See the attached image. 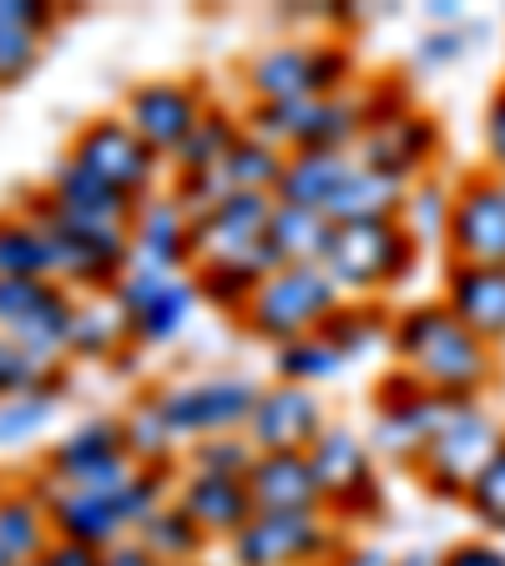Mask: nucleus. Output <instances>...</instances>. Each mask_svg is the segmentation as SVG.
I'll return each mask as SVG.
<instances>
[{"label": "nucleus", "mask_w": 505, "mask_h": 566, "mask_svg": "<svg viewBox=\"0 0 505 566\" xmlns=\"http://www.w3.org/2000/svg\"><path fill=\"white\" fill-rule=\"evenodd\" d=\"M389 354L404 375L445 400H485L501 375V349L475 339L445 308V298H410L389 318Z\"/></svg>", "instance_id": "1"}, {"label": "nucleus", "mask_w": 505, "mask_h": 566, "mask_svg": "<svg viewBox=\"0 0 505 566\" xmlns=\"http://www.w3.org/2000/svg\"><path fill=\"white\" fill-rule=\"evenodd\" d=\"M31 481H35V491H41V501H46L51 536L106 556L112 546L137 536V526L152 516L157 506L172 501L177 471L131 465L122 481H106V485H51V481H41V475H31Z\"/></svg>", "instance_id": "2"}, {"label": "nucleus", "mask_w": 505, "mask_h": 566, "mask_svg": "<svg viewBox=\"0 0 505 566\" xmlns=\"http://www.w3.org/2000/svg\"><path fill=\"white\" fill-rule=\"evenodd\" d=\"M238 82L248 106H288L354 92L365 71L344 35H278L238 61Z\"/></svg>", "instance_id": "3"}, {"label": "nucleus", "mask_w": 505, "mask_h": 566, "mask_svg": "<svg viewBox=\"0 0 505 566\" xmlns=\"http://www.w3.org/2000/svg\"><path fill=\"white\" fill-rule=\"evenodd\" d=\"M25 212L35 223L46 228L51 238V279L66 283L71 294L96 298V294H112L122 279L131 273V238L127 223H96V218H71V212L51 208L46 192L41 188H25L21 198Z\"/></svg>", "instance_id": "4"}, {"label": "nucleus", "mask_w": 505, "mask_h": 566, "mask_svg": "<svg viewBox=\"0 0 505 566\" xmlns=\"http://www.w3.org/2000/svg\"><path fill=\"white\" fill-rule=\"evenodd\" d=\"M324 273L344 289V298H379L394 294L420 269V243L400 218L385 223H334L324 243Z\"/></svg>", "instance_id": "5"}, {"label": "nucleus", "mask_w": 505, "mask_h": 566, "mask_svg": "<svg viewBox=\"0 0 505 566\" xmlns=\"http://www.w3.org/2000/svg\"><path fill=\"white\" fill-rule=\"evenodd\" d=\"M259 379L243 369H208V375L167 379V385H147V400L157 405L162 424L182 450L212 436H238L248 430V415L259 400Z\"/></svg>", "instance_id": "6"}, {"label": "nucleus", "mask_w": 505, "mask_h": 566, "mask_svg": "<svg viewBox=\"0 0 505 566\" xmlns=\"http://www.w3.org/2000/svg\"><path fill=\"white\" fill-rule=\"evenodd\" d=\"M339 304H344V289L324 273V263H283V269H273L259 283V294L243 308L238 329L248 339L278 349V344H294L304 334H318L324 318Z\"/></svg>", "instance_id": "7"}, {"label": "nucleus", "mask_w": 505, "mask_h": 566, "mask_svg": "<svg viewBox=\"0 0 505 566\" xmlns=\"http://www.w3.org/2000/svg\"><path fill=\"white\" fill-rule=\"evenodd\" d=\"M505 440V420L491 410L485 400H460L445 415L430 446L420 450V460L410 465V475L420 481L424 495L435 501H460L465 506V491L475 485V475L491 465V455Z\"/></svg>", "instance_id": "8"}, {"label": "nucleus", "mask_w": 505, "mask_h": 566, "mask_svg": "<svg viewBox=\"0 0 505 566\" xmlns=\"http://www.w3.org/2000/svg\"><path fill=\"white\" fill-rule=\"evenodd\" d=\"M308 465L324 491V511L339 526H375L389 511V491L379 475V455L369 450V436H359L354 424H329L318 446L308 450Z\"/></svg>", "instance_id": "9"}, {"label": "nucleus", "mask_w": 505, "mask_h": 566, "mask_svg": "<svg viewBox=\"0 0 505 566\" xmlns=\"http://www.w3.org/2000/svg\"><path fill=\"white\" fill-rule=\"evenodd\" d=\"M455 405L460 400H445L435 389H424L420 379L404 375L400 365L379 369L375 385H369V430H365L369 450H375L379 460H389V465H404V471H410Z\"/></svg>", "instance_id": "10"}, {"label": "nucleus", "mask_w": 505, "mask_h": 566, "mask_svg": "<svg viewBox=\"0 0 505 566\" xmlns=\"http://www.w3.org/2000/svg\"><path fill=\"white\" fill-rule=\"evenodd\" d=\"M243 127L283 153H359L369 122L354 86L344 96H318V102L243 106Z\"/></svg>", "instance_id": "11"}, {"label": "nucleus", "mask_w": 505, "mask_h": 566, "mask_svg": "<svg viewBox=\"0 0 505 566\" xmlns=\"http://www.w3.org/2000/svg\"><path fill=\"white\" fill-rule=\"evenodd\" d=\"M66 157L82 163L92 177H102L112 192H122L131 208L157 198V192H162V177H167V163L122 122V112H96V117H86L82 127L71 132Z\"/></svg>", "instance_id": "12"}, {"label": "nucleus", "mask_w": 505, "mask_h": 566, "mask_svg": "<svg viewBox=\"0 0 505 566\" xmlns=\"http://www.w3.org/2000/svg\"><path fill=\"white\" fill-rule=\"evenodd\" d=\"M349 546V526H339L329 511H308V516L259 511L228 542V566H339Z\"/></svg>", "instance_id": "13"}, {"label": "nucleus", "mask_w": 505, "mask_h": 566, "mask_svg": "<svg viewBox=\"0 0 505 566\" xmlns=\"http://www.w3.org/2000/svg\"><path fill=\"white\" fill-rule=\"evenodd\" d=\"M82 294H71L56 279H11L0 283V334L21 344L41 365H71V324H76Z\"/></svg>", "instance_id": "14"}, {"label": "nucleus", "mask_w": 505, "mask_h": 566, "mask_svg": "<svg viewBox=\"0 0 505 566\" xmlns=\"http://www.w3.org/2000/svg\"><path fill=\"white\" fill-rule=\"evenodd\" d=\"M269 218L273 198H263V192H233V198L212 202L208 212L192 218V269L198 263H228V269L269 279L278 269L269 248Z\"/></svg>", "instance_id": "15"}, {"label": "nucleus", "mask_w": 505, "mask_h": 566, "mask_svg": "<svg viewBox=\"0 0 505 566\" xmlns=\"http://www.w3.org/2000/svg\"><path fill=\"white\" fill-rule=\"evenodd\" d=\"M122 324H127L131 349H167L188 334L192 314H198V289L192 273H152V269H131L127 279L112 289Z\"/></svg>", "instance_id": "16"}, {"label": "nucleus", "mask_w": 505, "mask_h": 566, "mask_svg": "<svg viewBox=\"0 0 505 566\" xmlns=\"http://www.w3.org/2000/svg\"><path fill=\"white\" fill-rule=\"evenodd\" d=\"M208 106H212V92L202 76H147V82L122 92L117 112L162 163H172L177 147L208 117Z\"/></svg>", "instance_id": "17"}, {"label": "nucleus", "mask_w": 505, "mask_h": 566, "mask_svg": "<svg viewBox=\"0 0 505 566\" xmlns=\"http://www.w3.org/2000/svg\"><path fill=\"white\" fill-rule=\"evenodd\" d=\"M445 263H481L505 269V177L491 167L450 177V228H445Z\"/></svg>", "instance_id": "18"}, {"label": "nucleus", "mask_w": 505, "mask_h": 566, "mask_svg": "<svg viewBox=\"0 0 505 566\" xmlns=\"http://www.w3.org/2000/svg\"><path fill=\"white\" fill-rule=\"evenodd\" d=\"M137 460L127 450V430H122V415H82L76 424H66L41 460L31 465V475L51 485H106L122 481Z\"/></svg>", "instance_id": "19"}, {"label": "nucleus", "mask_w": 505, "mask_h": 566, "mask_svg": "<svg viewBox=\"0 0 505 566\" xmlns=\"http://www.w3.org/2000/svg\"><path fill=\"white\" fill-rule=\"evenodd\" d=\"M329 424H334L329 405H324L318 389L269 379V385L259 389V400H253V415H248L243 436L253 440L259 455H308Z\"/></svg>", "instance_id": "20"}, {"label": "nucleus", "mask_w": 505, "mask_h": 566, "mask_svg": "<svg viewBox=\"0 0 505 566\" xmlns=\"http://www.w3.org/2000/svg\"><path fill=\"white\" fill-rule=\"evenodd\" d=\"M440 153H445V127H440L435 112L414 106V112H404V117L369 127L354 157H359L365 167H379V172H389L394 182L410 188V182H420V177L440 172L435 167Z\"/></svg>", "instance_id": "21"}, {"label": "nucleus", "mask_w": 505, "mask_h": 566, "mask_svg": "<svg viewBox=\"0 0 505 566\" xmlns=\"http://www.w3.org/2000/svg\"><path fill=\"white\" fill-rule=\"evenodd\" d=\"M127 238H131V269L192 273V212L167 188L131 208Z\"/></svg>", "instance_id": "22"}, {"label": "nucleus", "mask_w": 505, "mask_h": 566, "mask_svg": "<svg viewBox=\"0 0 505 566\" xmlns=\"http://www.w3.org/2000/svg\"><path fill=\"white\" fill-rule=\"evenodd\" d=\"M445 308L491 349H505V269H481V263H445L440 279Z\"/></svg>", "instance_id": "23"}, {"label": "nucleus", "mask_w": 505, "mask_h": 566, "mask_svg": "<svg viewBox=\"0 0 505 566\" xmlns=\"http://www.w3.org/2000/svg\"><path fill=\"white\" fill-rule=\"evenodd\" d=\"M56 25L61 6L51 0H0V92L31 82Z\"/></svg>", "instance_id": "24"}, {"label": "nucleus", "mask_w": 505, "mask_h": 566, "mask_svg": "<svg viewBox=\"0 0 505 566\" xmlns=\"http://www.w3.org/2000/svg\"><path fill=\"white\" fill-rule=\"evenodd\" d=\"M172 501L198 521V531L208 542H223V546L259 516L253 495H248V481H218V475H198V471H177Z\"/></svg>", "instance_id": "25"}, {"label": "nucleus", "mask_w": 505, "mask_h": 566, "mask_svg": "<svg viewBox=\"0 0 505 566\" xmlns=\"http://www.w3.org/2000/svg\"><path fill=\"white\" fill-rule=\"evenodd\" d=\"M51 542L56 536H51V516L35 481L31 475H6L0 481V556L11 566H35Z\"/></svg>", "instance_id": "26"}, {"label": "nucleus", "mask_w": 505, "mask_h": 566, "mask_svg": "<svg viewBox=\"0 0 505 566\" xmlns=\"http://www.w3.org/2000/svg\"><path fill=\"white\" fill-rule=\"evenodd\" d=\"M248 495L253 506L269 516H308L324 511V491L308 465V455H259L253 475H248Z\"/></svg>", "instance_id": "27"}, {"label": "nucleus", "mask_w": 505, "mask_h": 566, "mask_svg": "<svg viewBox=\"0 0 505 566\" xmlns=\"http://www.w3.org/2000/svg\"><path fill=\"white\" fill-rule=\"evenodd\" d=\"M354 167L359 157L354 153H288L283 163V177H278V202H294V208H308V212H324L329 218L339 192L349 188Z\"/></svg>", "instance_id": "28"}, {"label": "nucleus", "mask_w": 505, "mask_h": 566, "mask_svg": "<svg viewBox=\"0 0 505 566\" xmlns=\"http://www.w3.org/2000/svg\"><path fill=\"white\" fill-rule=\"evenodd\" d=\"M46 192L51 208L71 212V218H96V223H131V202L122 192H112L102 177H92L82 163H71L66 153L46 167V177L35 182Z\"/></svg>", "instance_id": "29"}, {"label": "nucleus", "mask_w": 505, "mask_h": 566, "mask_svg": "<svg viewBox=\"0 0 505 566\" xmlns=\"http://www.w3.org/2000/svg\"><path fill=\"white\" fill-rule=\"evenodd\" d=\"M389 318L394 308L379 304V298H344L329 318H324V339L344 354V365H359L375 349H389Z\"/></svg>", "instance_id": "30"}, {"label": "nucleus", "mask_w": 505, "mask_h": 566, "mask_svg": "<svg viewBox=\"0 0 505 566\" xmlns=\"http://www.w3.org/2000/svg\"><path fill=\"white\" fill-rule=\"evenodd\" d=\"M66 395H71V365H56L41 389L0 405V450L31 446V440L46 436L51 420H56V410L66 405Z\"/></svg>", "instance_id": "31"}, {"label": "nucleus", "mask_w": 505, "mask_h": 566, "mask_svg": "<svg viewBox=\"0 0 505 566\" xmlns=\"http://www.w3.org/2000/svg\"><path fill=\"white\" fill-rule=\"evenodd\" d=\"M51 238L21 202L0 208V283L11 279H51Z\"/></svg>", "instance_id": "32"}, {"label": "nucleus", "mask_w": 505, "mask_h": 566, "mask_svg": "<svg viewBox=\"0 0 505 566\" xmlns=\"http://www.w3.org/2000/svg\"><path fill=\"white\" fill-rule=\"evenodd\" d=\"M122 349H131V339H127V324H122L117 304L106 294L82 298L76 324H71L66 359L71 365H112V359H122Z\"/></svg>", "instance_id": "33"}, {"label": "nucleus", "mask_w": 505, "mask_h": 566, "mask_svg": "<svg viewBox=\"0 0 505 566\" xmlns=\"http://www.w3.org/2000/svg\"><path fill=\"white\" fill-rule=\"evenodd\" d=\"M238 137H243V112H233V106H223V102H212L208 117L198 122V132H192V137L177 147L172 163H167V177L218 172V163L233 153Z\"/></svg>", "instance_id": "34"}, {"label": "nucleus", "mask_w": 505, "mask_h": 566, "mask_svg": "<svg viewBox=\"0 0 505 566\" xmlns=\"http://www.w3.org/2000/svg\"><path fill=\"white\" fill-rule=\"evenodd\" d=\"M283 163H288L283 147H273V142L253 137V132L243 127V137L233 142V153L218 163V182H223L228 198H233V192H263V198H273V192H278V177H283Z\"/></svg>", "instance_id": "35"}, {"label": "nucleus", "mask_w": 505, "mask_h": 566, "mask_svg": "<svg viewBox=\"0 0 505 566\" xmlns=\"http://www.w3.org/2000/svg\"><path fill=\"white\" fill-rule=\"evenodd\" d=\"M137 542L147 546V552L157 556L162 566H192L208 556V536L198 531V521L188 516V511L177 506V501H167V506H157L152 516L137 526Z\"/></svg>", "instance_id": "36"}, {"label": "nucleus", "mask_w": 505, "mask_h": 566, "mask_svg": "<svg viewBox=\"0 0 505 566\" xmlns=\"http://www.w3.org/2000/svg\"><path fill=\"white\" fill-rule=\"evenodd\" d=\"M329 218L324 212H308L294 208V202H278L273 198V218H269V248L273 259L283 263H318L324 259V243H329Z\"/></svg>", "instance_id": "37"}, {"label": "nucleus", "mask_w": 505, "mask_h": 566, "mask_svg": "<svg viewBox=\"0 0 505 566\" xmlns=\"http://www.w3.org/2000/svg\"><path fill=\"white\" fill-rule=\"evenodd\" d=\"M269 365H273V379H283V385H304V389H324L349 369L344 365V354L334 349L324 334H304V339H294V344L269 349Z\"/></svg>", "instance_id": "38"}, {"label": "nucleus", "mask_w": 505, "mask_h": 566, "mask_svg": "<svg viewBox=\"0 0 505 566\" xmlns=\"http://www.w3.org/2000/svg\"><path fill=\"white\" fill-rule=\"evenodd\" d=\"M122 415V430H127V450L137 465H152V471H182V446L172 440V430L162 424L157 405L147 400V389H141L137 400L127 405Z\"/></svg>", "instance_id": "39"}, {"label": "nucleus", "mask_w": 505, "mask_h": 566, "mask_svg": "<svg viewBox=\"0 0 505 566\" xmlns=\"http://www.w3.org/2000/svg\"><path fill=\"white\" fill-rule=\"evenodd\" d=\"M259 273H243V269H228V263H198L192 269V289H198V304L212 308L218 318H243V308L253 304L259 294Z\"/></svg>", "instance_id": "40"}, {"label": "nucleus", "mask_w": 505, "mask_h": 566, "mask_svg": "<svg viewBox=\"0 0 505 566\" xmlns=\"http://www.w3.org/2000/svg\"><path fill=\"white\" fill-rule=\"evenodd\" d=\"M400 223L410 228L420 248L445 243V228H450V182H445V177L430 172V177H420V182H410Z\"/></svg>", "instance_id": "41"}, {"label": "nucleus", "mask_w": 505, "mask_h": 566, "mask_svg": "<svg viewBox=\"0 0 505 566\" xmlns=\"http://www.w3.org/2000/svg\"><path fill=\"white\" fill-rule=\"evenodd\" d=\"M259 465V450L253 440L238 430V436H212L198 440V446L182 450V471H198V475H218V481H248Z\"/></svg>", "instance_id": "42"}, {"label": "nucleus", "mask_w": 505, "mask_h": 566, "mask_svg": "<svg viewBox=\"0 0 505 566\" xmlns=\"http://www.w3.org/2000/svg\"><path fill=\"white\" fill-rule=\"evenodd\" d=\"M359 106H365L369 127H379V122H394L404 112H414L420 102H414V82L404 71H369L365 82H359Z\"/></svg>", "instance_id": "43"}, {"label": "nucleus", "mask_w": 505, "mask_h": 566, "mask_svg": "<svg viewBox=\"0 0 505 566\" xmlns=\"http://www.w3.org/2000/svg\"><path fill=\"white\" fill-rule=\"evenodd\" d=\"M465 511L475 516V526H485V536L505 531V440L491 455V465L475 475V485L465 491Z\"/></svg>", "instance_id": "44"}, {"label": "nucleus", "mask_w": 505, "mask_h": 566, "mask_svg": "<svg viewBox=\"0 0 505 566\" xmlns=\"http://www.w3.org/2000/svg\"><path fill=\"white\" fill-rule=\"evenodd\" d=\"M471 56V25H430V31L414 41L410 61L420 71H445V66H460Z\"/></svg>", "instance_id": "45"}, {"label": "nucleus", "mask_w": 505, "mask_h": 566, "mask_svg": "<svg viewBox=\"0 0 505 566\" xmlns=\"http://www.w3.org/2000/svg\"><path fill=\"white\" fill-rule=\"evenodd\" d=\"M51 369H56V365H51ZM51 369L41 365V359H31L21 344H11L6 334H0V405L21 400V395H31V389H41Z\"/></svg>", "instance_id": "46"}, {"label": "nucleus", "mask_w": 505, "mask_h": 566, "mask_svg": "<svg viewBox=\"0 0 505 566\" xmlns=\"http://www.w3.org/2000/svg\"><path fill=\"white\" fill-rule=\"evenodd\" d=\"M481 167H491L495 177H505V86H495V96L485 102L481 117Z\"/></svg>", "instance_id": "47"}, {"label": "nucleus", "mask_w": 505, "mask_h": 566, "mask_svg": "<svg viewBox=\"0 0 505 566\" xmlns=\"http://www.w3.org/2000/svg\"><path fill=\"white\" fill-rule=\"evenodd\" d=\"M435 566H505V546L495 536H460L445 552H435Z\"/></svg>", "instance_id": "48"}, {"label": "nucleus", "mask_w": 505, "mask_h": 566, "mask_svg": "<svg viewBox=\"0 0 505 566\" xmlns=\"http://www.w3.org/2000/svg\"><path fill=\"white\" fill-rule=\"evenodd\" d=\"M35 566H102V556L86 552V546H71V542H51L46 556H41Z\"/></svg>", "instance_id": "49"}, {"label": "nucleus", "mask_w": 505, "mask_h": 566, "mask_svg": "<svg viewBox=\"0 0 505 566\" xmlns=\"http://www.w3.org/2000/svg\"><path fill=\"white\" fill-rule=\"evenodd\" d=\"M102 566H162V562H157V556L137 542V536H127L122 546H112V552L102 556Z\"/></svg>", "instance_id": "50"}, {"label": "nucleus", "mask_w": 505, "mask_h": 566, "mask_svg": "<svg viewBox=\"0 0 505 566\" xmlns=\"http://www.w3.org/2000/svg\"><path fill=\"white\" fill-rule=\"evenodd\" d=\"M389 562H394V556H385L379 546H359V542L339 556V566H389Z\"/></svg>", "instance_id": "51"}, {"label": "nucleus", "mask_w": 505, "mask_h": 566, "mask_svg": "<svg viewBox=\"0 0 505 566\" xmlns=\"http://www.w3.org/2000/svg\"><path fill=\"white\" fill-rule=\"evenodd\" d=\"M389 566H435V552H404V556H394Z\"/></svg>", "instance_id": "52"}, {"label": "nucleus", "mask_w": 505, "mask_h": 566, "mask_svg": "<svg viewBox=\"0 0 505 566\" xmlns=\"http://www.w3.org/2000/svg\"><path fill=\"white\" fill-rule=\"evenodd\" d=\"M0 566H11V562H6V556H0Z\"/></svg>", "instance_id": "53"}, {"label": "nucleus", "mask_w": 505, "mask_h": 566, "mask_svg": "<svg viewBox=\"0 0 505 566\" xmlns=\"http://www.w3.org/2000/svg\"><path fill=\"white\" fill-rule=\"evenodd\" d=\"M192 566H208V562H192Z\"/></svg>", "instance_id": "54"}, {"label": "nucleus", "mask_w": 505, "mask_h": 566, "mask_svg": "<svg viewBox=\"0 0 505 566\" xmlns=\"http://www.w3.org/2000/svg\"><path fill=\"white\" fill-rule=\"evenodd\" d=\"M501 86H505V82H501Z\"/></svg>", "instance_id": "55"}]
</instances>
